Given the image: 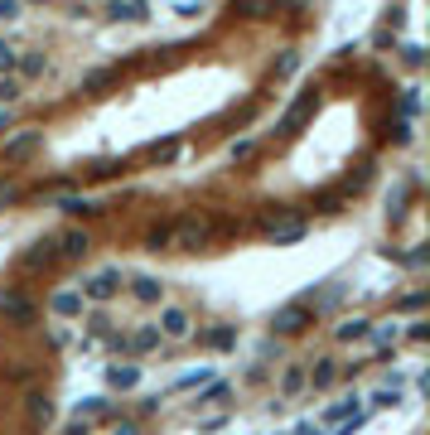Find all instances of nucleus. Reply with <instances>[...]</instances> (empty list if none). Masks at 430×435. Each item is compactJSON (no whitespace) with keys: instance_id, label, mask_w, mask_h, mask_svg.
<instances>
[{"instance_id":"1","label":"nucleus","mask_w":430,"mask_h":435,"mask_svg":"<svg viewBox=\"0 0 430 435\" xmlns=\"http://www.w3.org/2000/svg\"><path fill=\"white\" fill-rule=\"evenodd\" d=\"M315 29L305 0H227L204 29L0 121V204L189 170L276 111Z\"/></svg>"},{"instance_id":"2","label":"nucleus","mask_w":430,"mask_h":435,"mask_svg":"<svg viewBox=\"0 0 430 435\" xmlns=\"http://www.w3.org/2000/svg\"><path fill=\"white\" fill-rule=\"evenodd\" d=\"M402 92L377 58L353 49L324 58L281 116L204 184L131 194L150 252H227L324 218H343L382 174L397 140Z\"/></svg>"}]
</instances>
